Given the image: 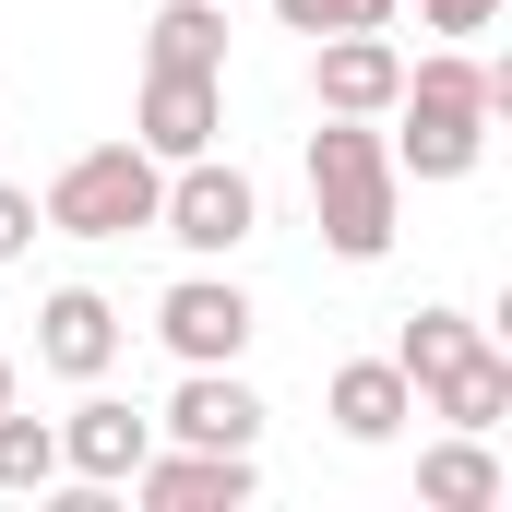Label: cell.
Returning <instances> with one entry per match:
<instances>
[{"label": "cell", "instance_id": "obj_1", "mask_svg": "<svg viewBox=\"0 0 512 512\" xmlns=\"http://www.w3.org/2000/svg\"><path fill=\"white\" fill-rule=\"evenodd\" d=\"M501 108H512V72L465 60V48H429V60L393 84V108H382V120H405V131H382L393 179H465V167L489 155V120H501Z\"/></svg>", "mask_w": 512, "mask_h": 512}, {"label": "cell", "instance_id": "obj_2", "mask_svg": "<svg viewBox=\"0 0 512 512\" xmlns=\"http://www.w3.org/2000/svg\"><path fill=\"white\" fill-rule=\"evenodd\" d=\"M393 203H405V179H393L382 120H322L310 131V215H322V251L334 262H382Z\"/></svg>", "mask_w": 512, "mask_h": 512}, {"label": "cell", "instance_id": "obj_3", "mask_svg": "<svg viewBox=\"0 0 512 512\" xmlns=\"http://www.w3.org/2000/svg\"><path fill=\"white\" fill-rule=\"evenodd\" d=\"M155 191H167V167L143 143H84L36 191V227H60V239H143L155 227Z\"/></svg>", "mask_w": 512, "mask_h": 512}, {"label": "cell", "instance_id": "obj_4", "mask_svg": "<svg viewBox=\"0 0 512 512\" xmlns=\"http://www.w3.org/2000/svg\"><path fill=\"white\" fill-rule=\"evenodd\" d=\"M251 227H262L251 167H227V155H179V167H167V191H155V239H179L191 262H227V251H251Z\"/></svg>", "mask_w": 512, "mask_h": 512}, {"label": "cell", "instance_id": "obj_5", "mask_svg": "<svg viewBox=\"0 0 512 512\" xmlns=\"http://www.w3.org/2000/svg\"><path fill=\"white\" fill-rule=\"evenodd\" d=\"M251 334H262V310H251L239 274H179V286L155 298V346H167L179 370H239Z\"/></svg>", "mask_w": 512, "mask_h": 512}, {"label": "cell", "instance_id": "obj_6", "mask_svg": "<svg viewBox=\"0 0 512 512\" xmlns=\"http://www.w3.org/2000/svg\"><path fill=\"white\" fill-rule=\"evenodd\" d=\"M262 489L251 453H203V441H155L143 465H131V501L143 512H239Z\"/></svg>", "mask_w": 512, "mask_h": 512}, {"label": "cell", "instance_id": "obj_7", "mask_svg": "<svg viewBox=\"0 0 512 512\" xmlns=\"http://www.w3.org/2000/svg\"><path fill=\"white\" fill-rule=\"evenodd\" d=\"M393 84H405V48H393L382 24H358V36H310V108H322V120H382Z\"/></svg>", "mask_w": 512, "mask_h": 512}, {"label": "cell", "instance_id": "obj_8", "mask_svg": "<svg viewBox=\"0 0 512 512\" xmlns=\"http://www.w3.org/2000/svg\"><path fill=\"white\" fill-rule=\"evenodd\" d=\"M215 131H227V72H143L131 143H143L155 167H179V155H215Z\"/></svg>", "mask_w": 512, "mask_h": 512}, {"label": "cell", "instance_id": "obj_9", "mask_svg": "<svg viewBox=\"0 0 512 512\" xmlns=\"http://www.w3.org/2000/svg\"><path fill=\"white\" fill-rule=\"evenodd\" d=\"M143 453H155V417L84 382V405L60 417V477H84V489H131V465H143Z\"/></svg>", "mask_w": 512, "mask_h": 512}, {"label": "cell", "instance_id": "obj_10", "mask_svg": "<svg viewBox=\"0 0 512 512\" xmlns=\"http://www.w3.org/2000/svg\"><path fill=\"white\" fill-rule=\"evenodd\" d=\"M120 346H131V322L96 298V286H48V298H36V358H48L60 382H108Z\"/></svg>", "mask_w": 512, "mask_h": 512}, {"label": "cell", "instance_id": "obj_11", "mask_svg": "<svg viewBox=\"0 0 512 512\" xmlns=\"http://www.w3.org/2000/svg\"><path fill=\"white\" fill-rule=\"evenodd\" d=\"M155 441H203V453H251L262 441V393L239 370H179V393L155 405Z\"/></svg>", "mask_w": 512, "mask_h": 512}, {"label": "cell", "instance_id": "obj_12", "mask_svg": "<svg viewBox=\"0 0 512 512\" xmlns=\"http://www.w3.org/2000/svg\"><path fill=\"white\" fill-rule=\"evenodd\" d=\"M322 417H334L346 441H393V429L417 417V382H405L393 358H346V370L322 382Z\"/></svg>", "mask_w": 512, "mask_h": 512}, {"label": "cell", "instance_id": "obj_13", "mask_svg": "<svg viewBox=\"0 0 512 512\" xmlns=\"http://www.w3.org/2000/svg\"><path fill=\"white\" fill-rule=\"evenodd\" d=\"M417 501H429V512H489V501H501V453H489V429H441V441L417 453Z\"/></svg>", "mask_w": 512, "mask_h": 512}, {"label": "cell", "instance_id": "obj_14", "mask_svg": "<svg viewBox=\"0 0 512 512\" xmlns=\"http://www.w3.org/2000/svg\"><path fill=\"white\" fill-rule=\"evenodd\" d=\"M477 346H489V322H477V310H453V298H429V310H405V334H393V370L429 393L441 370H465Z\"/></svg>", "mask_w": 512, "mask_h": 512}, {"label": "cell", "instance_id": "obj_15", "mask_svg": "<svg viewBox=\"0 0 512 512\" xmlns=\"http://www.w3.org/2000/svg\"><path fill=\"white\" fill-rule=\"evenodd\" d=\"M417 417H441V429H501V417H512V358L477 346L465 370H441V382L417 393Z\"/></svg>", "mask_w": 512, "mask_h": 512}, {"label": "cell", "instance_id": "obj_16", "mask_svg": "<svg viewBox=\"0 0 512 512\" xmlns=\"http://www.w3.org/2000/svg\"><path fill=\"white\" fill-rule=\"evenodd\" d=\"M143 72H227V0H167L143 24Z\"/></svg>", "mask_w": 512, "mask_h": 512}, {"label": "cell", "instance_id": "obj_17", "mask_svg": "<svg viewBox=\"0 0 512 512\" xmlns=\"http://www.w3.org/2000/svg\"><path fill=\"white\" fill-rule=\"evenodd\" d=\"M0 489H60V417L0 405Z\"/></svg>", "mask_w": 512, "mask_h": 512}, {"label": "cell", "instance_id": "obj_18", "mask_svg": "<svg viewBox=\"0 0 512 512\" xmlns=\"http://www.w3.org/2000/svg\"><path fill=\"white\" fill-rule=\"evenodd\" d=\"M286 36H358V24H393V0H274Z\"/></svg>", "mask_w": 512, "mask_h": 512}, {"label": "cell", "instance_id": "obj_19", "mask_svg": "<svg viewBox=\"0 0 512 512\" xmlns=\"http://www.w3.org/2000/svg\"><path fill=\"white\" fill-rule=\"evenodd\" d=\"M429 12V36H489L501 24V0H417Z\"/></svg>", "mask_w": 512, "mask_h": 512}, {"label": "cell", "instance_id": "obj_20", "mask_svg": "<svg viewBox=\"0 0 512 512\" xmlns=\"http://www.w3.org/2000/svg\"><path fill=\"white\" fill-rule=\"evenodd\" d=\"M24 251H36V191L0 179V262H24Z\"/></svg>", "mask_w": 512, "mask_h": 512}, {"label": "cell", "instance_id": "obj_21", "mask_svg": "<svg viewBox=\"0 0 512 512\" xmlns=\"http://www.w3.org/2000/svg\"><path fill=\"white\" fill-rule=\"evenodd\" d=\"M0 405H12V358H0Z\"/></svg>", "mask_w": 512, "mask_h": 512}]
</instances>
